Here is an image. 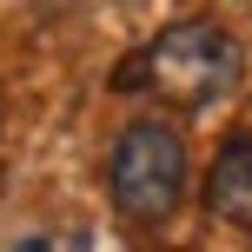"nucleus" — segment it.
<instances>
[{
	"instance_id": "2",
	"label": "nucleus",
	"mask_w": 252,
	"mask_h": 252,
	"mask_svg": "<svg viewBox=\"0 0 252 252\" xmlns=\"http://www.w3.org/2000/svg\"><path fill=\"white\" fill-rule=\"evenodd\" d=\"M106 186H113V206L133 226H159V219L179 213L186 199V139L166 120H133L113 139V166H106Z\"/></svg>"
},
{
	"instance_id": "4",
	"label": "nucleus",
	"mask_w": 252,
	"mask_h": 252,
	"mask_svg": "<svg viewBox=\"0 0 252 252\" xmlns=\"http://www.w3.org/2000/svg\"><path fill=\"white\" fill-rule=\"evenodd\" d=\"M13 252H53L47 239H20V246H13Z\"/></svg>"
},
{
	"instance_id": "3",
	"label": "nucleus",
	"mask_w": 252,
	"mask_h": 252,
	"mask_svg": "<svg viewBox=\"0 0 252 252\" xmlns=\"http://www.w3.org/2000/svg\"><path fill=\"white\" fill-rule=\"evenodd\" d=\"M206 213L219 226L252 232V133H226L213 159V179H206Z\"/></svg>"
},
{
	"instance_id": "1",
	"label": "nucleus",
	"mask_w": 252,
	"mask_h": 252,
	"mask_svg": "<svg viewBox=\"0 0 252 252\" xmlns=\"http://www.w3.org/2000/svg\"><path fill=\"white\" fill-rule=\"evenodd\" d=\"M239 66H246L239 40L219 20H179L139 60L120 66V87H153L159 100H179V106H213L239 87Z\"/></svg>"
}]
</instances>
